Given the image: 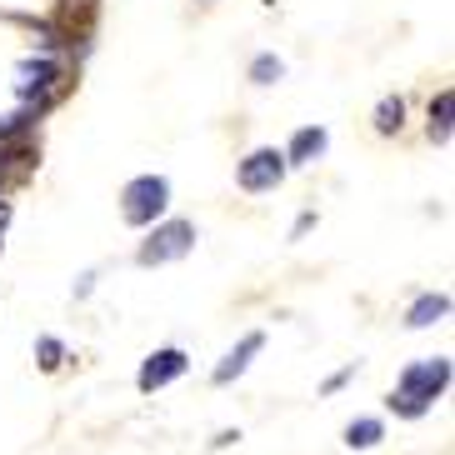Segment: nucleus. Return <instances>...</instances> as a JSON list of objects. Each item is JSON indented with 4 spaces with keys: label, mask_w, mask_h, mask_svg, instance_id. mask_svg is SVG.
Here are the masks:
<instances>
[{
    "label": "nucleus",
    "mask_w": 455,
    "mask_h": 455,
    "mask_svg": "<svg viewBox=\"0 0 455 455\" xmlns=\"http://www.w3.org/2000/svg\"><path fill=\"white\" fill-rule=\"evenodd\" d=\"M445 390H451V361L445 355H426V361H411L395 375V390L386 395V411H395L401 420H420V415L435 411Z\"/></svg>",
    "instance_id": "1"
},
{
    "label": "nucleus",
    "mask_w": 455,
    "mask_h": 455,
    "mask_svg": "<svg viewBox=\"0 0 455 455\" xmlns=\"http://www.w3.org/2000/svg\"><path fill=\"white\" fill-rule=\"evenodd\" d=\"M165 211H171V180L165 175H135V180H125L121 190V220L135 230L156 226V220H165Z\"/></svg>",
    "instance_id": "2"
},
{
    "label": "nucleus",
    "mask_w": 455,
    "mask_h": 455,
    "mask_svg": "<svg viewBox=\"0 0 455 455\" xmlns=\"http://www.w3.org/2000/svg\"><path fill=\"white\" fill-rule=\"evenodd\" d=\"M150 235L146 241H140V251H135V260H140V266H171V260H186L190 251H196V241H201V235H196V226H190V220H156V226H146Z\"/></svg>",
    "instance_id": "3"
},
{
    "label": "nucleus",
    "mask_w": 455,
    "mask_h": 455,
    "mask_svg": "<svg viewBox=\"0 0 455 455\" xmlns=\"http://www.w3.org/2000/svg\"><path fill=\"white\" fill-rule=\"evenodd\" d=\"M66 66H60V55H26L20 66H15V95L26 100V106H45L60 85Z\"/></svg>",
    "instance_id": "4"
},
{
    "label": "nucleus",
    "mask_w": 455,
    "mask_h": 455,
    "mask_svg": "<svg viewBox=\"0 0 455 455\" xmlns=\"http://www.w3.org/2000/svg\"><path fill=\"white\" fill-rule=\"evenodd\" d=\"M285 156L275 146H260V150H251L241 165H235V186L245 190V196H266V190H275L285 180Z\"/></svg>",
    "instance_id": "5"
},
{
    "label": "nucleus",
    "mask_w": 455,
    "mask_h": 455,
    "mask_svg": "<svg viewBox=\"0 0 455 455\" xmlns=\"http://www.w3.org/2000/svg\"><path fill=\"white\" fill-rule=\"evenodd\" d=\"M186 371H190V355H186V350H180V346H161V350H150L146 361H140L135 386H140V395H156V390L175 386Z\"/></svg>",
    "instance_id": "6"
},
{
    "label": "nucleus",
    "mask_w": 455,
    "mask_h": 455,
    "mask_svg": "<svg viewBox=\"0 0 455 455\" xmlns=\"http://www.w3.org/2000/svg\"><path fill=\"white\" fill-rule=\"evenodd\" d=\"M260 350H266V335H260V331H245L241 340H235V346H230L226 355H220V365L211 371V386H230V380H241V375L251 371V361L260 355Z\"/></svg>",
    "instance_id": "7"
},
{
    "label": "nucleus",
    "mask_w": 455,
    "mask_h": 455,
    "mask_svg": "<svg viewBox=\"0 0 455 455\" xmlns=\"http://www.w3.org/2000/svg\"><path fill=\"white\" fill-rule=\"evenodd\" d=\"M325 146H331V135H325V125H300V131L291 135V146L281 150L285 156V165H310V161H321L325 156Z\"/></svg>",
    "instance_id": "8"
},
{
    "label": "nucleus",
    "mask_w": 455,
    "mask_h": 455,
    "mask_svg": "<svg viewBox=\"0 0 455 455\" xmlns=\"http://www.w3.org/2000/svg\"><path fill=\"white\" fill-rule=\"evenodd\" d=\"M451 315V295L445 291H426V295H415L411 310H405V325L411 331H430L435 321H445Z\"/></svg>",
    "instance_id": "9"
},
{
    "label": "nucleus",
    "mask_w": 455,
    "mask_h": 455,
    "mask_svg": "<svg viewBox=\"0 0 455 455\" xmlns=\"http://www.w3.org/2000/svg\"><path fill=\"white\" fill-rule=\"evenodd\" d=\"M426 135L435 140V146H451V135H455V91H451V85H445V91H435V100H430Z\"/></svg>",
    "instance_id": "10"
},
{
    "label": "nucleus",
    "mask_w": 455,
    "mask_h": 455,
    "mask_svg": "<svg viewBox=\"0 0 455 455\" xmlns=\"http://www.w3.org/2000/svg\"><path fill=\"white\" fill-rule=\"evenodd\" d=\"M380 441H386V420H380V415H355V420L346 426L350 451H375Z\"/></svg>",
    "instance_id": "11"
},
{
    "label": "nucleus",
    "mask_w": 455,
    "mask_h": 455,
    "mask_svg": "<svg viewBox=\"0 0 455 455\" xmlns=\"http://www.w3.org/2000/svg\"><path fill=\"white\" fill-rule=\"evenodd\" d=\"M371 125H375V135H401V125H405V100L401 95H386V100L375 106Z\"/></svg>",
    "instance_id": "12"
},
{
    "label": "nucleus",
    "mask_w": 455,
    "mask_h": 455,
    "mask_svg": "<svg viewBox=\"0 0 455 455\" xmlns=\"http://www.w3.org/2000/svg\"><path fill=\"white\" fill-rule=\"evenodd\" d=\"M245 76H251V85H275L285 76V60L266 51V55H255V60H251V70H245Z\"/></svg>",
    "instance_id": "13"
},
{
    "label": "nucleus",
    "mask_w": 455,
    "mask_h": 455,
    "mask_svg": "<svg viewBox=\"0 0 455 455\" xmlns=\"http://www.w3.org/2000/svg\"><path fill=\"white\" fill-rule=\"evenodd\" d=\"M36 355H41V371H60V361H66V346H60L55 335H41V340H36Z\"/></svg>",
    "instance_id": "14"
},
{
    "label": "nucleus",
    "mask_w": 455,
    "mask_h": 455,
    "mask_svg": "<svg viewBox=\"0 0 455 455\" xmlns=\"http://www.w3.org/2000/svg\"><path fill=\"white\" fill-rule=\"evenodd\" d=\"M355 371H361V365L350 361V365H346V371H335V375H325V386H321V390H325V395H335V390H346V386H350V380H355Z\"/></svg>",
    "instance_id": "15"
},
{
    "label": "nucleus",
    "mask_w": 455,
    "mask_h": 455,
    "mask_svg": "<svg viewBox=\"0 0 455 455\" xmlns=\"http://www.w3.org/2000/svg\"><path fill=\"white\" fill-rule=\"evenodd\" d=\"M310 226H315V215H295V226H291V241H300V235H310Z\"/></svg>",
    "instance_id": "16"
},
{
    "label": "nucleus",
    "mask_w": 455,
    "mask_h": 455,
    "mask_svg": "<svg viewBox=\"0 0 455 455\" xmlns=\"http://www.w3.org/2000/svg\"><path fill=\"white\" fill-rule=\"evenodd\" d=\"M91 291H95V270H85L81 281H76V300H85V295H91Z\"/></svg>",
    "instance_id": "17"
},
{
    "label": "nucleus",
    "mask_w": 455,
    "mask_h": 455,
    "mask_svg": "<svg viewBox=\"0 0 455 455\" xmlns=\"http://www.w3.org/2000/svg\"><path fill=\"white\" fill-rule=\"evenodd\" d=\"M235 441H241V430H220V435L211 441V451H226V445H235Z\"/></svg>",
    "instance_id": "18"
}]
</instances>
